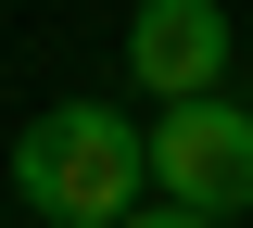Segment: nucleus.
I'll return each instance as SVG.
<instances>
[{
    "instance_id": "obj_1",
    "label": "nucleus",
    "mask_w": 253,
    "mask_h": 228,
    "mask_svg": "<svg viewBox=\"0 0 253 228\" xmlns=\"http://www.w3.org/2000/svg\"><path fill=\"white\" fill-rule=\"evenodd\" d=\"M139 178H152V152H139V127L114 101H51L13 139V190H26L38 228H114L139 203Z\"/></svg>"
},
{
    "instance_id": "obj_2",
    "label": "nucleus",
    "mask_w": 253,
    "mask_h": 228,
    "mask_svg": "<svg viewBox=\"0 0 253 228\" xmlns=\"http://www.w3.org/2000/svg\"><path fill=\"white\" fill-rule=\"evenodd\" d=\"M152 178L177 203H203V216H253V114L228 89H190V101H165L152 114Z\"/></svg>"
},
{
    "instance_id": "obj_4",
    "label": "nucleus",
    "mask_w": 253,
    "mask_h": 228,
    "mask_svg": "<svg viewBox=\"0 0 253 228\" xmlns=\"http://www.w3.org/2000/svg\"><path fill=\"white\" fill-rule=\"evenodd\" d=\"M114 228H228V216H203V203H177V190H165V203H126Z\"/></svg>"
},
{
    "instance_id": "obj_3",
    "label": "nucleus",
    "mask_w": 253,
    "mask_h": 228,
    "mask_svg": "<svg viewBox=\"0 0 253 228\" xmlns=\"http://www.w3.org/2000/svg\"><path fill=\"white\" fill-rule=\"evenodd\" d=\"M126 76L152 101L228 89V0H139V13H126Z\"/></svg>"
}]
</instances>
